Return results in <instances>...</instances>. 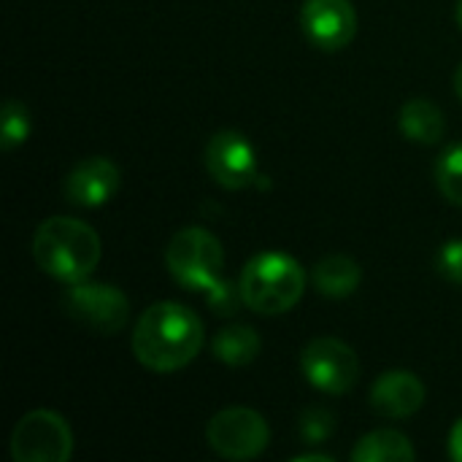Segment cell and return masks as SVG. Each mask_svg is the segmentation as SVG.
<instances>
[{
  "instance_id": "1",
  "label": "cell",
  "mask_w": 462,
  "mask_h": 462,
  "mask_svg": "<svg viewBox=\"0 0 462 462\" xmlns=\"http://www.w3.org/2000/svg\"><path fill=\"white\" fill-rule=\"evenodd\" d=\"M203 346L200 317L173 300L149 306L133 330V355L157 374L187 368Z\"/></svg>"
},
{
  "instance_id": "2",
  "label": "cell",
  "mask_w": 462,
  "mask_h": 462,
  "mask_svg": "<svg viewBox=\"0 0 462 462\" xmlns=\"http://www.w3.org/2000/svg\"><path fill=\"white\" fill-rule=\"evenodd\" d=\"M97 233L73 217H49L32 236V257L43 273L57 282H84L100 263Z\"/></svg>"
},
{
  "instance_id": "3",
  "label": "cell",
  "mask_w": 462,
  "mask_h": 462,
  "mask_svg": "<svg viewBox=\"0 0 462 462\" xmlns=\"http://www.w3.org/2000/svg\"><path fill=\"white\" fill-rule=\"evenodd\" d=\"M238 284L244 306L263 317H276L303 298L306 276L295 257L284 252H263L244 265Z\"/></svg>"
},
{
  "instance_id": "4",
  "label": "cell",
  "mask_w": 462,
  "mask_h": 462,
  "mask_svg": "<svg viewBox=\"0 0 462 462\" xmlns=\"http://www.w3.org/2000/svg\"><path fill=\"white\" fill-rule=\"evenodd\" d=\"M165 265L181 287L203 292L222 276V244L203 227H184L171 238Z\"/></svg>"
},
{
  "instance_id": "5",
  "label": "cell",
  "mask_w": 462,
  "mask_h": 462,
  "mask_svg": "<svg viewBox=\"0 0 462 462\" xmlns=\"http://www.w3.org/2000/svg\"><path fill=\"white\" fill-rule=\"evenodd\" d=\"M70 455L73 433L57 411L35 409L11 433V457L16 462H68Z\"/></svg>"
},
{
  "instance_id": "6",
  "label": "cell",
  "mask_w": 462,
  "mask_h": 462,
  "mask_svg": "<svg viewBox=\"0 0 462 462\" xmlns=\"http://www.w3.org/2000/svg\"><path fill=\"white\" fill-rule=\"evenodd\" d=\"M62 309L79 325L100 333L114 336L127 325L130 300L114 284H95V282H76L62 295Z\"/></svg>"
},
{
  "instance_id": "7",
  "label": "cell",
  "mask_w": 462,
  "mask_h": 462,
  "mask_svg": "<svg viewBox=\"0 0 462 462\" xmlns=\"http://www.w3.org/2000/svg\"><path fill=\"white\" fill-rule=\"evenodd\" d=\"M208 447L225 460H254L265 452L271 441L268 422L263 414L236 406L211 417L206 428Z\"/></svg>"
},
{
  "instance_id": "8",
  "label": "cell",
  "mask_w": 462,
  "mask_h": 462,
  "mask_svg": "<svg viewBox=\"0 0 462 462\" xmlns=\"http://www.w3.org/2000/svg\"><path fill=\"white\" fill-rule=\"evenodd\" d=\"M300 371L311 387L328 395L349 393L360 379V360L355 349L338 338H314L300 355Z\"/></svg>"
},
{
  "instance_id": "9",
  "label": "cell",
  "mask_w": 462,
  "mask_h": 462,
  "mask_svg": "<svg viewBox=\"0 0 462 462\" xmlns=\"http://www.w3.org/2000/svg\"><path fill=\"white\" fill-rule=\"evenodd\" d=\"M206 168L211 179L225 189H249L268 181L257 168L254 146L238 130H219L211 135L206 146Z\"/></svg>"
},
{
  "instance_id": "10",
  "label": "cell",
  "mask_w": 462,
  "mask_h": 462,
  "mask_svg": "<svg viewBox=\"0 0 462 462\" xmlns=\"http://www.w3.org/2000/svg\"><path fill=\"white\" fill-rule=\"evenodd\" d=\"M300 27L317 49L341 51L357 32V14L352 0H303Z\"/></svg>"
},
{
  "instance_id": "11",
  "label": "cell",
  "mask_w": 462,
  "mask_h": 462,
  "mask_svg": "<svg viewBox=\"0 0 462 462\" xmlns=\"http://www.w3.org/2000/svg\"><path fill=\"white\" fill-rule=\"evenodd\" d=\"M122 173L108 157H87L70 168L65 176L62 192L73 206L81 208H100L106 200H111L119 189Z\"/></svg>"
},
{
  "instance_id": "12",
  "label": "cell",
  "mask_w": 462,
  "mask_h": 462,
  "mask_svg": "<svg viewBox=\"0 0 462 462\" xmlns=\"http://www.w3.org/2000/svg\"><path fill=\"white\" fill-rule=\"evenodd\" d=\"M425 403V384L411 371H387L371 387V409L379 417L406 420Z\"/></svg>"
},
{
  "instance_id": "13",
  "label": "cell",
  "mask_w": 462,
  "mask_h": 462,
  "mask_svg": "<svg viewBox=\"0 0 462 462\" xmlns=\"http://www.w3.org/2000/svg\"><path fill=\"white\" fill-rule=\"evenodd\" d=\"M401 133L414 141V143H439L447 133V119L444 111L425 97H411L403 108H401Z\"/></svg>"
},
{
  "instance_id": "14",
  "label": "cell",
  "mask_w": 462,
  "mask_h": 462,
  "mask_svg": "<svg viewBox=\"0 0 462 462\" xmlns=\"http://www.w3.org/2000/svg\"><path fill=\"white\" fill-rule=\"evenodd\" d=\"M363 282L360 265L346 254H330L314 265V287L325 298H349Z\"/></svg>"
},
{
  "instance_id": "15",
  "label": "cell",
  "mask_w": 462,
  "mask_h": 462,
  "mask_svg": "<svg viewBox=\"0 0 462 462\" xmlns=\"http://www.w3.org/2000/svg\"><path fill=\"white\" fill-rule=\"evenodd\" d=\"M263 349V341L260 336L254 333V328L249 325H230V328H222L217 333V338L211 341V352L219 363L225 365H249L257 360Z\"/></svg>"
},
{
  "instance_id": "16",
  "label": "cell",
  "mask_w": 462,
  "mask_h": 462,
  "mask_svg": "<svg viewBox=\"0 0 462 462\" xmlns=\"http://www.w3.org/2000/svg\"><path fill=\"white\" fill-rule=\"evenodd\" d=\"M417 457L411 441L398 430H374L352 449L355 462H411Z\"/></svg>"
},
{
  "instance_id": "17",
  "label": "cell",
  "mask_w": 462,
  "mask_h": 462,
  "mask_svg": "<svg viewBox=\"0 0 462 462\" xmlns=\"http://www.w3.org/2000/svg\"><path fill=\"white\" fill-rule=\"evenodd\" d=\"M433 173H436V184L441 195L449 203L462 206V143H452L449 149L441 152Z\"/></svg>"
},
{
  "instance_id": "18",
  "label": "cell",
  "mask_w": 462,
  "mask_h": 462,
  "mask_svg": "<svg viewBox=\"0 0 462 462\" xmlns=\"http://www.w3.org/2000/svg\"><path fill=\"white\" fill-rule=\"evenodd\" d=\"M30 135V114L27 106L19 100H5L3 106V127H0V146L5 152L22 146Z\"/></svg>"
},
{
  "instance_id": "19",
  "label": "cell",
  "mask_w": 462,
  "mask_h": 462,
  "mask_svg": "<svg viewBox=\"0 0 462 462\" xmlns=\"http://www.w3.org/2000/svg\"><path fill=\"white\" fill-rule=\"evenodd\" d=\"M203 295H206L208 309H211L217 317H230V314H236L238 306L244 303L241 284H236V282H230V279H222V276H219L211 287H206Z\"/></svg>"
},
{
  "instance_id": "20",
  "label": "cell",
  "mask_w": 462,
  "mask_h": 462,
  "mask_svg": "<svg viewBox=\"0 0 462 462\" xmlns=\"http://www.w3.org/2000/svg\"><path fill=\"white\" fill-rule=\"evenodd\" d=\"M333 428H336V420L330 411L325 409H309L303 411L300 417V436L309 441V444H322L333 436Z\"/></svg>"
},
{
  "instance_id": "21",
  "label": "cell",
  "mask_w": 462,
  "mask_h": 462,
  "mask_svg": "<svg viewBox=\"0 0 462 462\" xmlns=\"http://www.w3.org/2000/svg\"><path fill=\"white\" fill-rule=\"evenodd\" d=\"M436 268L444 279L462 284V238L447 241L436 254Z\"/></svg>"
},
{
  "instance_id": "22",
  "label": "cell",
  "mask_w": 462,
  "mask_h": 462,
  "mask_svg": "<svg viewBox=\"0 0 462 462\" xmlns=\"http://www.w3.org/2000/svg\"><path fill=\"white\" fill-rule=\"evenodd\" d=\"M449 457L462 462V417L455 422V428L449 433Z\"/></svg>"
},
{
  "instance_id": "23",
  "label": "cell",
  "mask_w": 462,
  "mask_h": 462,
  "mask_svg": "<svg viewBox=\"0 0 462 462\" xmlns=\"http://www.w3.org/2000/svg\"><path fill=\"white\" fill-rule=\"evenodd\" d=\"M292 460H295V462H311V460L333 462L336 457H333V455H325V452H303V455H295Z\"/></svg>"
},
{
  "instance_id": "24",
  "label": "cell",
  "mask_w": 462,
  "mask_h": 462,
  "mask_svg": "<svg viewBox=\"0 0 462 462\" xmlns=\"http://www.w3.org/2000/svg\"><path fill=\"white\" fill-rule=\"evenodd\" d=\"M455 92H457V97L462 100V62L460 68L455 70Z\"/></svg>"
},
{
  "instance_id": "25",
  "label": "cell",
  "mask_w": 462,
  "mask_h": 462,
  "mask_svg": "<svg viewBox=\"0 0 462 462\" xmlns=\"http://www.w3.org/2000/svg\"><path fill=\"white\" fill-rule=\"evenodd\" d=\"M457 24H460L462 30V0H457Z\"/></svg>"
}]
</instances>
